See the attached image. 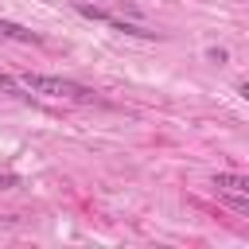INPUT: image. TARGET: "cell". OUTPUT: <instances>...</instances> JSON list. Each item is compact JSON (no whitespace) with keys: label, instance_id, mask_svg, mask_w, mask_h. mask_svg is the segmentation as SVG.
I'll return each instance as SVG.
<instances>
[{"label":"cell","instance_id":"obj_1","mask_svg":"<svg viewBox=\"0 0 249 249\" xmlns=\"http://www.w3.org/2000/svg\"><path fill=\"white\" fill-rule=\"evenodd\" d=\"M19 82L31 93H47V97H74V101H89V89L66 82V78H51V74H19Z\"/></svg>","mask_w":249,"mask_h":249},{"label":"cell","instance_id":"obj_2","mask_svg":"<svg viewBox=\"0 0 249 249\" xmlns=\"http://www.w3.org/2000/svg\"><path fill=\"white\" fill-rule=\"evenodd\" d=\"M214 187L226 191V195H249V179L245 175H233V171H218L214 175Z\"/></svg>","mask_w":249,"mask_h":249},{"label":"cell","instance_id":"obj_3","mask_svg":"<svg viewBox=\"0 0 249 249\" xmlns=\"http://www.w3.org/2000/svg\"><path fill=\"white\" fill-rule=\"evenodd\" d=\"M0 35H4V39H16V43H31V47L43 43L35 31H27L23 23H12V19H0Z\"/></svg>","mask_w":249,"mask_h":249},{"label":"cell","instance_id":"obj_4","mask_svg":"<svg viewBox=\"0 0 249 249\" xmlns=\"http://www.w3.org/2000/svg\"><path fill=\"white\" fill-rule=\"evenodd\" d=\"M109 23H113L117 31H124V35H136V39H156V31H148V27H140V23H124V19H113V16H109Z\"/></svg>","mask_w":249,"mask_h":249},{"label":"cell","instance_id":"obj_5","mask_svg":"<svg viewBox=\"0 0 249 249\" xmlns=\"http://www.w3.org/2000/svg\"><path fill=\"white\" fill-rule=\"evenodd\" d=\"M78 12H82L86 19H97V23H109V12H101V8H93V4H78Z\"/></svg>","mask_w":249,"mask_h":249},{"label":"cell","instance_id":"obj_6","mask_svg":"<svg viewBox=\"0 0 249 249\" xmlns=\"http://www.w3.org/2000/svg\"><path fill=\"white\" fill-rule=\"evenodd\" d=\"M0 89H8V93H16V97H23V93H19V86H16L8 74H0Z\"/></svg>","mask_w":249,"mask_h":249},{"label":"cell","instance_id":"obj_7","mask_svg":"<svg viewBox=\"0 0 249 249\" xmlns=\"http://www.w3.org/2000/svg\"><path fill=\"white\" fill-rule=\"evenodd\" d=\"M19 183V175H0V191H8V187H16Z\"/></svg>","mask_w":249,"mask_h":249}]
</instances>
